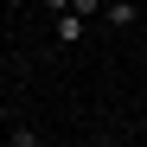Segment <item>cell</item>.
<instances>
[{
	"label": "cell",
	"instance_id": "1",
	"mask_svg": "<svg viewBox=\"0 0 147 147\" xmlns=\"http://www.w3.org/2000/svg\"><path fill=\"white\" fill-rule=\"evenodd\" d=\"M83 26H90V19H77V13H58L51 38H58V45H83Z\"/></svg>",
	"mask_w": 147,
	"mask_h": 147
},
{
	"label": "cell",
	"instance_id": "2",
	"mask_svg": "<svg viewBox=\"0 0 147 147\" xmlns=\"http://www.w3.org/2000/svg\"><path fill=\"white\" fill-rule=\"evenodd\" d=\"M102 19H109V26H134V0H109Z\"/></svg>",
	"mask_w": 147,
	"mask_h": 147
},
{
	"label": "cell",
	"instance_id": "3",
	"mask_svg": "<svg viewBox=\"0 0 147 147\" xmlns=\"http://www.w3.org/2000/svg\"><path fill=\"white\" fill-rule=\"evenodd\" d=\"M102 7H109V0H70V13H77V19H96Z\"/></svg>",
	"mask_w": 147,
	"mask_h": 147
},
{
	"label": "cell",
	"instance_id": "4",
	"mask_svg": "<svg viewBox=\"0 0 147 147\" xmlns=\"http://www.w3.org/2000/svg\"><path fill=\"white\" fill-rule=\"evenodd\" d=\"M7 147H45V141H38L32 128H13V134H7Z\"/></svg>",
	"mask_w": 147,
	"mask_h": 147
},
{
	"label": "cell",
	"instance_id": "5",
	"mask_svg": "<svg viewBox=\"0 0 147 147\" xmlns=\"http://www.w3.org/2000/svg\"><path fill=\"white\" fill-rule=\"evenodd\" d=\"M45 7H51V19H58V13H70V0H45Z\"/></svg>",
	"mask_w": 147,
	"mask_h": 147
},
{
	"label": "cell",
	"instance_id": "6",
	"mask_svg": "<svg viewBox=\"0 0 147 147\" xmlns=\"http://www.w3.org/2000/svg\"><path fill=\"white\" fill-rule=\"evenodd\" d=\"M96 147H121V141H109V134H102V141H96Z\"/></svg>",
	"mask_w": 147,
	"mask_h": 147
}]
</instances>
